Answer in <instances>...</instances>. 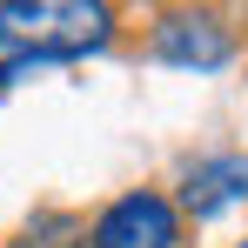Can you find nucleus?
Here are the masks:
<instances>
[{"instance_id":"obj_1","label":"nucleus","mask_w":248,"mask_h":248,"mask_svg":"<svg viewBox=\"0 0 248 248\" xmlns=\"http://www.w3.org/2000/svg\"><path fill=\"white\" fill-rule=\"evenodd\" d=\"M0 14H7V27L41 54L47 67L101 54L114 41V7H101V0H7Z\"/></svg>"},{"instance_id":"obj_2","label":"nucleus","mask_w":248,"mask_h":248,"mask_svg":"<svg viewBox=\"0 0 248 248\" xmlns=\"http://www.w3.org/2000/svg\"><path fill=\"white\" fill-rule=\"evenodd\" d=\"M174 242H181V208L155 188H134L87 221V248H174Z\"/></svg>"},{"instance_id":"obj_3","label":"nucleus","mask_w":248,"mask_h":248,"mask_svg":"<svg viewBox=\"0 0 248 248\" xmlns=\"http://www.w3.org/2000/svg\"><path fill=\"white\" fill-rule=\"evenodd\" d=\"M148 47L168 67H202L208 74V67H228L235 61V27L221 14H208V7H174V14H161L148 27Z\"/></svg>"},{"instance_id":"obj_4","label":"nucleus","mask_w":248,"mask_h":248,"mask_svg":"<svg viewBox=\"0 0 248 248\" xmlns=\"http://www.w3.org/2000/svg\"><path fill=\"white\" fill-rule=\"evenodd\" d=\"M235 202H248V155H208V161H195L181 174V215L215 221Z\"/></svg>"},{"instance_id":"obj_5","label":"nucleus","mask_w":248,"mask_h":248,"mask_svg":"<svg viewBox=\"0 0 248 248\" xmlns=\"http://www.w3.org/2000/svg\"><path fill=\"white\" fill-rule=\"evenodd\" d=\"M20 248H87V221H74V215H34L27 228H20Z\"/></svg>"},{"instance_id":"obj_6","label":"nucleus","mask_w":248,"mask_h":248,"mask_svg":"<svg viewBox=\"0 0 248 248\" xmlns=\"http://www.w3.org/2000/svg\"><path fill=\"white\" fill-rule=\"evenodd\" d=\"M34 67H47V61H41V54H34V47H27V41H20V34L7 27V14H0V87L27 81Z\"/></svg>"},{"instance_id":"obj_7","label":"nucleus","mask_w":248,"mask_h":248,"mask_svg":"<svg viewBox=\"0 0 248 248\" xmlns=\"http://www.w3.org/2000/svg\"><path fill=\"white\" fill-rule=\"evenodd\" d=\"M235 248H248V242H235Z\"/></svg>"}]
</instances>
